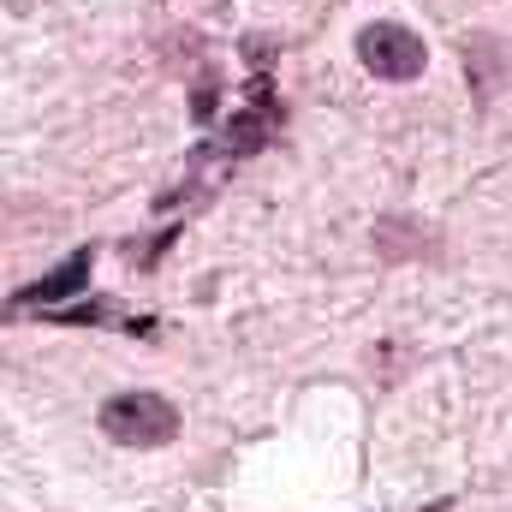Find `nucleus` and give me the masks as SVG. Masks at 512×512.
I'll return each mask as SVG.
<instances>
[{"label": "nucleus", "instance_id": "f257e3e1", "mask_svg": "<svg viewBox=\"0 0 512 512\" xmlns=\"http://www.w3.org/2000/svg\"><path fill=\"white\" fill-rule=\"evenodd\" d=\"M102 429L120 447H161V441L179 435V411L161 393H114L102 405Z\"/></svg>", "mask_w": 512, "mask_h": 512}, {"label": "nucleus", "instance_id": "f03ea898", "mask_svg": "<svg viewBox=\"0 0 512 512\" xmlns=\"http://www.w3.org/2000/svg\"><path fill=\"white\" fill-rule=\"evenodd\" d=\"M358 60H364L376 78L399 84V78H417V72L429 66V48H423L417 30H405V24H393V18H376V24L358 30Z\"/></svg>", "mask_w": 512, "mask_h": 512}, {"label": "nucleus", "instance_id": "7ed1b4c3", "mask_svg": "<svg viewBox=\"0 0 512 512\" xmlns=\"http://www.w3.org/2000/svg\"><path fill=\"white\" fill-rule=\"evenodd\" d=\"M84 280H90V251H78L66 268H54V274L36 280L30 292H18V304H66L72 292H84Z\"/></svg>", "mask_w": 512, "mask_h": 512}]
</instances>
